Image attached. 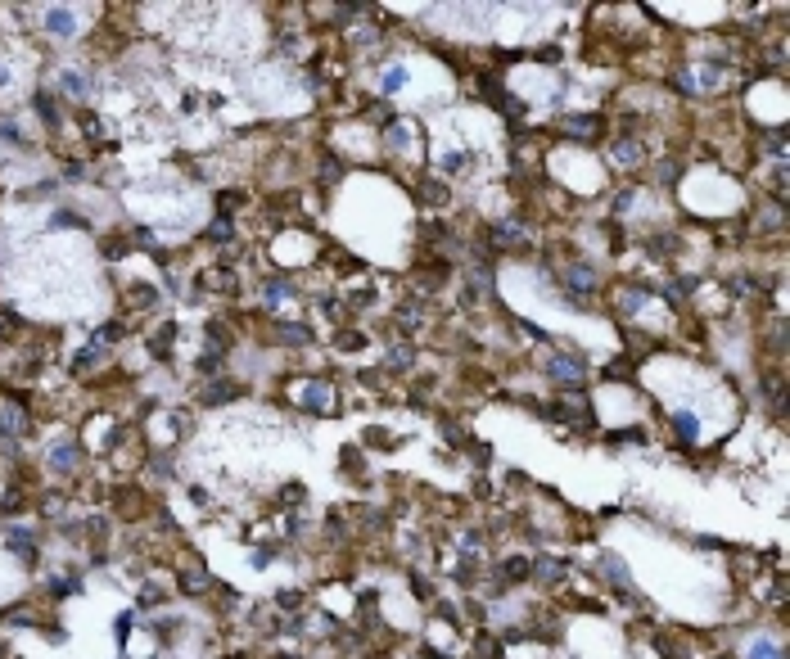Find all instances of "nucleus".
<instances>
[{"label": "nucleus", "instance_id": "1", "mask_svg": "<svg viewBox=\"0 0 790 659\" xmlns=\"http://www.w3.org/2000/svg\"><path fill=\"white\" fill-rule=\"evenodd\" d=\"M46 23H50V28H55V32H59V37H68V32H73V28H77V19H68V14H64V10H50V14H46Z\"/></svg>", "mask_w": 790, "mask_h": 659}, {"label": "nucleus", "instance_id": "2", "mask_svg": "<svg viewBox=\"0 0 790 659\" xmlns=\"http://www.w3.org/2000/svg\"><path fill=\"white\" fill-rule=\"evenodd\" d=\"M407 86V68H389L384 73V91H402Z\"/></svg>", "mask_w": 790, "mask_h": 659}, {"label": "nucleus", "instance_id": "3", "mask_svg": "<svg viewBox=\"0 0 790 659\" xmlns=\"http://www.w3.org/2000/svg\"><path fill=\"white\" fill-rule=\"evenodd\" d=\"M64 91H68V95H82V77H77V73H64Z\"/></svg>", "mask_w": 790, "mask_h": 659}]
</instances>
